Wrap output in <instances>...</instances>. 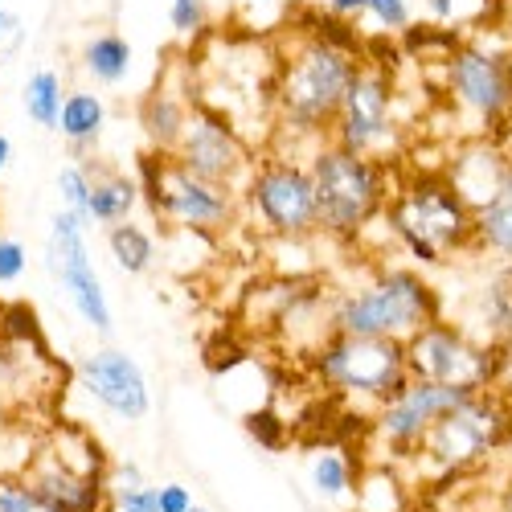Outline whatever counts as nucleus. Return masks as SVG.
<instances>
[{"label":"nucleus","instance_id":"obj_1","mask_svg":"<svg viewBox=\"0 0 512 512\" xmlns=\"http://www.w3.org/2000/svg\"><path fill=\"white\" fill-rule=\"evenodd\" d=\"M312 21L316 25L300 29L279 54L271 99L287 136L328 140L361 66V41L353 33V21H340L332 13H312Z\"/></svg>","mask_w":512,"mask_h":512},{"label":"nucleus","instance_id":"obj_2","mask_svg":"<svg viewBox=\"0 0 512 512\" xmlns=\"http://www.w3.org/2000/svg\"><path fill=\"white\" fill-rule=\"evenodd\" d=\"M390 238L422 267H443L459 254L476 250V213L455 193L443 173H414L394 181V193L381 213Z\"/></svg>","mask_w":512,"mask_h":512},{"label":"nucleus","instance_id":"obj_3","mask_svg":"<svg viewBox=\"0 0 512 512\" xmlns=\"http://www.w3.org/2000/svg\"><path fill=\"white\" fill-rule=\"evenodd\" d=\"M435 320H443V295L414 267H386L361 287L336 291L332 300V328L345 336H377L406 345Z\"/></svg>","mask_w":512,"mask_h":512},{"label":"nucleus","instance_id":"obj_4","mask_svg":"<svg viewBox=\"0 0 512 512\" xmlns=\"http://www.w3.org/2000/svg\"><path fill=\"white\" fill-rule=\"evenodd\" d=\"M308 173L320 205V234L332 242H357L394 193V168L369 160L361 152L340 148L336 140H320L308 156Z\"/></svg>","mask_w":512,"mask_h":512},{"label":"nucleus","instance_id":"obj_5","mask_svg":"<svg viewBox=\"0 0 512 512\" xmlns=\"http://www.w3.org/2000/svg\"><path fill=\"white\" fill-rule=\"evenodd\" d=\"M508 426H512V406L500 394L492 390L472 394L426 431V439L406 463L414 467L418 480H455V476L488 472L500 459Z\"/></svg>","mask_w":512,"mask_h":512},{"label":"nucleus","instance_id":"obj_6","mask_svg":"<svg viewBox=\"0 0 512 512\" xmlns=\"http://www.w3.org/2000/svg\"><path fill=\"white\" fill-rule=\"evenodd\" d=\"M312 373L332 398L357 402L369 410L410 381L406 345L377 336H345V332H332L312 353Z\"/></svg>","mask_w":512,"mask_h":512},{"label":"nucleus","instance_id":"obj_7","mask_svg":"<svg viewBox=\"0 0 512 512\" xmlns=\"http://www.w3.org/2000/svg\"><path fill=\"white\" fill-rule=\"evenodd\" d=\"M242 201L254 230L267 238L304 242L320 234V205H316L308 160L291 152H267L254 160L250 177L242 185Z\"/></svg>","mask_w":512,"mask_h":512},{"label":"nucleus","instance_id":"obj_8","mask_svg":"<svg viewBox=\"0 0 512 512\" xmlns=\"http://www.w3.org/2000/svg\"><path fill=\"white\" fill-rule=\"evenodd\" d=\"M140 185L144 201L156 209V218H164V226L189 234H226L238 222V189L189 173L173 152H148L140 160Z\"/></svg>","mask_w":512,"mask_h":512},{"label":"nucleus","instance_id":"obj_9","mask_svg":"<svg viewBox=\"0 0 512 512\" xmlns=\"http://www.w3.org/2000/svg\"><path fill=\"white\" fill-rule=\"evenodd\" d=\"M340 148L361 152L369 160L390 164L402 152V119H398V78L394 66L365 58L353 74V87L340 103V115L332 123V136Z\"/></svg>","mask_w":512,"mask_h":512},{"label":"nucleus","instance_id":"obj_10","mask_svg":"<svg viewBox=\"0 0 512 512\" xmlns=\"http://www.w3.org/2000/svg\"><path fill=\"white\" fill-rule=\"evenodd\" d=\"M443 91L463 119H472L476 136H500L512 127V58L484 46H463L439 66Z\"/></svg>","mask_w":512,"mask_h":512},{"label":"nucleus","instance_id":"obj_11","mask_svg":"<svg viewBox=\"0 0 512 512\" xmlns=\"http://www.w3.org/2000/svg\"><path fill=\"white\" fill-rule=\"evenodd\" d=\"M496 365H500V349L484 345L472 332H463L447 316L406 340L410 377L439 381V386H455L467 394H488L496 381Z\"/></svg>","mask_w":512,"mask_h":512},{"label":"nucleus","instance_id":"obj_12","mask_svg":"<svg viewBox=\"0 0 512 512\" xmlns=\"http://www.w3.org/2000/svg\"><path fill=\"white\" fill-rule=\"evenodd\" d=\"M467 398H472L467 390L410 377L398 394H390L381 406L369 410V435H373V443H381V459L406 463L418 451V443L426 439V431H431L447 410L463 406Z\"/></svg>","mask_w":512,"mask_h":512},{"label":"nucleus","instance_id":"obj_13","mask_svg":"<svg viewBox=\"0 0 512 512\" xmlns=\"http://www.w3.org/2000/svg\"><path fill=\"white\" fill-rule=\"evenodd\" d=\"M173 156L189 168V173L213 181V185H230V189H242L250 168H254V156L250 144L242 140L238 127L205 103L193 107L189 123H185V136L181 144L173 148Z\"/></svg>","mask_w":512,"mask_h":512},{"label":"nucleus","instance_id":"obj_14","mask_svg":"<svg viewBox=\"0 0 512 512\" xmlns=\"http://www.w3.org/2000/svg\"><path fill=\"white\" fill-rule=\"evenodd\" d=\"M50 271L62 279L74 312L87 320L95 332H111V300L99 283V271L87 254V222L70 209H58L50 218Z\"/></svg>","mask_w":512,"mask_h":512},{"label":"nucleus","instance_id":"obj_15","mask_svg":"<svg viewBox=\"0 0 512 512\" xmlns=\"http://www.w3.org/2000/svg\"><path fill=\"white\" fill-rule=\"evenodd\" d=\"M78 386L123 422H140L152 410L148 377H144L140 361L115 345H103L78 361Z\"/></svg>","mask_w":512,"mask_h":512},{"label":"nucleus","instance_id":"obj_16","mask_svg":"<svg viewBox=\"0 0 512 512\" xmlns=\"http://www.w3.org/2000/svg\"><path fill=\"white\" fill-rule=\"evenodd\" d=\"M463 320H455L463 332H472L484 345H512V267L484 259V275L472 283L463 304Z\"/></svg>","mask_w":512,"mask_h":512},{"label":"nucleus","instance_id":"obj_17","mask_svg":"<svg viewBox=\"0 0 512 512\" xmlns=\"http://www.w3.org/2000/svg\"><path fill=\"white\" fill-rule=\"evenodd\" d=\"M25 480L46 496L58 512H107L111 504V484L103 476H87L74 472L70 463H62L46 443H41L33 467L25 472Z\"/></svg>","mask_w":512,"mask_h":512},{"label":"nucleus","instance_id":"obj_18","mask_svg":"<svg viewBox=\"0 0 512 512\" xmlns=\"http://www.w3.org/2000/svg\"><path fill=\"white\" fill-rule=\"evenodd\" d=\"M512 164V148H504L500 140L492 136H472L463 148L451 152V160L443 164V177L455 185V193L467 201V209H480L496 197L504 173Z\"/></svg>","mask_w":512,"mask_h":512},{"label":"nucleus","instance_id":"obj_19","mask_svg":"<svg viewBox=\"0 0 512 512\" xmlns=\"http://www.w3.org/2000/svg\"><path fill=\"white\" fill-rule=\"evenodd\" d=\"M201 99H185L177 95L168 82H160V87H152L144 99H140V132L148 140L152 152H173L185 136V123L193 115Z\"/></svg>","mask_w":512,"mask_h":512},{"label":"nucleus","instance_id":"obj_20","mask_svg":"<svg viewBox=\"0 0 512 512\" xmlns=\"http://www.w3.org/2000/svg\"><path fill=\"white\" fill-rule=\"evenodd\" d=\"M476 250L484 259L512 267V164L488 205L476 209Z\"/></svg>","mask_w":512,"mask_h":512},{"label":"nucleus","instance_id":"obj_21","mask_svg":"<svg viewBox=\"0 0 512 512\" xmlns=\"http://www.w3.org/2000/svg\"><path fill=\"white\" fill-rule=\"evenodd\" d=\"M91 168V222L99 226H119L132 222V213L140 205V181H132L127 173H115V168Z\"/></svg>","mask_w":512,"mask_h":512},{"label":"nucleus","instance_id":"obj_22","mask_svg":"<svg viewBox=\"0 0 512 512\" xmlns=\"http://www.w3.org/2000/svg\"><path fill=\"white\" fill-rule=\"evenodd\" d=\"M406 508H410V492L394 472V463H369L357 476L353 512H406Z\"/></svg>","mask_w":512,"mask_h":512},{"label":"nucleus","instance_id":"obj_23","mask_svg":"<svg viewBox=\"0 0 512 512\" xmlns=\"http://www.w3.org/2000/svg\"><path fill=\"white\" fill-rule=\"evenodd\" d=\"M103 123H107V107L95 91H74L66 95V107H62V123H58V132L66 144H74L78 152H87L99 144L103 136Z\"/></svg>","mask_w":512,"mask_h":512},{"label":"nucleus","instance_id":"obj_24","mask_svg":"<svg viewBox=\"0 0 512 512\" xmlns=\"http://www.w3.org/2000/svg\"><path fill=\"white\" fill-rule=\"evenodd\" d=\"M357 476H361V467L345 455V451H316L312 463H308V484L316 496L324 500H353V488H357Z\"/></svg>","mask_w":512,"mask_h":512},{"label":"nucleus","instance_id":"obj_25","mask_svg":"<svg viewBox=\"0 0 512 512\" xmlns=\"http://www.w3.org/2000/svg\"><path fill=\"white\" fill-rule=\"evenodd\" d=\"M82 66H87V74L95 82L115 87V82H123L127 74H132V41H127L123 33H99L82 46Z\"/></svg>","mask_w":512,"mask_h":512},{"label":"nucleus","instance_id":"obj_26","mask_svg":"<svg viewBox=\"0 0 512 512\" xmlns=\"http://www.w3.org/2000/svg\"><path fill=\"white\" fill-rule=\"evenodd\" d=\"M62 107H66V91H62L58 70H33L29 82H25V111H29V119L37 127H46V132H58Z\"/></svg>","mask_w":512,"mask_h":512},{"label":"nucleus","instance_id":"obj_27","mask_svg":"<svg viewBox=\"0 0 512 512\" xmlns=\"http://www.w3.org/2000/svg\"><path fill=\"white\" fill-rule=\"evenodd\" d=\"M107 246H111V259L119 263V271H127V275H144V271H152V263H156V242H152V234H148L144 226H136V222L111 226V230H107Z\"/></svg>","mask_w":512,"mask_h":512},{"label":"nucleus","instance_id":"obj_28","mask_svg":"<svg viewBox=\"0 0 512 512\" xmlns=\"http://www.w3.org/2000/svg\"><path fill=\"white\" fill-rule=\"evenodd\" d=\"M46 447L62 459V463H70L74 472H87V476H111L107 472V459H103V451H99V443L87 435V431H78V426H58V431L46 439Z\"/></svg>","mask_w":512,"mask_h":512},{"label":"nucleus","instance_id":"obj_29","mask_svg":"<svg viewBox=\"0 0 512 512\" xmlns=\"http://www.w3.org/2000/svg\"><path fill=\"white\" fill-rule=\"evenodd\" d=\"M402 37H406V54L410 58H439V66L463 46L455 33H447V25H414Z\"/></svg>","mask_w":512,"mask_h":512},{"label":"nucleus","instance_id":"obj_30","mask_svg":"<svg viewBox=\"0 0 512 512\" xmlns=\"http://www.w3.org/2000/svg\"><path fill=\"white\" fill-rule=\"evenodd\" d=\"M58 193H62L66 209L78 213V218L91 226V168H87V164H62Z\"/></svg>","mask_w":512,"mask_h":512},{"label":"nucleus","instance_id":"obj_31","mask_svg":"<svg viewBox=\"0 0 512 512\" xmlns=\"http://www.w3.org/2000/svg\"><path fill=\"white\" fill-rule=\"evenodd\" d=\"M0 512H58L25 476H0Z\"/></svg>","mask_w":512,"mask_h":512},{"label":"nucleus","instance_id":"obj_32","mask_svg":"<svg viewBox=\"0 0 512 512\" xmlns=\"http://www.w3.org/2000/svg\"><path fill=\"white\" fill-rule=\"evenodd\" d=\"M168 21H173V33L193 41L197 33L209 29V5L205 0H168Z\"/></svg>","mask_w":512,"mask_h":512},{"label":"nucleus","instance_id":"obj_33","mask_svg":"<svg viewBox=\"0 0 512 512\" xmlns=\"http://www.w3.org/2000/svg\"><path fill=\"white\" fill-rule=\"evenodd\" d=\"M25 271H29V250H25V242L0 234V287L21 283Z\"/></svg>","mask_w":512,"mask_h":512},{"label":"nucleus","instance_id":"obj_34","mask_svg":"<svg viewBox=\"0 0 512 512\" xmlns=\"http://www.w3.org/2000/svg\"><path fill=\"white\" fill-rule=\"evenodd\" d=\"M369 17L381 33H406L410 29V5L406 0H369Z\"/></svg>","mask_w":512,"mask_h":512},{"label":"nucleus","instance_id":"obj_35","mask_svg":"<svg viewBox=\"0 0 512 512\" xmlns=\"http://www.w3.org/2000/svg\"><path fill=\"white\" fill-rule=\"evenodd\" d=\"M107 508L111 512H160V500L152 484H140V488H115Z\"/></svg>","mask_w":512,"mask_h":512},{"label":"nucleus","instance_id":"obj_36","mask_svg":"<svg viewBox=\"0 0 512 512\" xmlns=\"http://www.w3.org/2000/svg\"><path fill=\"white\" fill-rule=\"evenodd\" d=\"M156 500H160V512H189L193 508V492L185 484H160Z\"/></svg>","mask_w":512,"mask_h":512},{"label":"nucleus","instance_id":"obj_37","mask_svg":"<svg viewBox=\"0 0 512 512\" xmlns=\"http://www.w3.org/2000/svg\"><path fill=\"white\" fill-rule=\"evenodd\" d=\"M107 484H111V492H115V488H140V484H148V476H144V467H140V463L123 459V463H115V467H111Z\"/></svg>","mask_w":512,"mask_h":512},{"label":"nucleus","instance_id":"obj_38","mask_svg":"<svg viewBox=\"0 0 512 512\" xmlns=\"http://www.w3.org/2000/svg\"><path fill=\"white\" fill-rule=\"evenodd\" d=\"M492 394H500V398L512 406V345H504V349H500V365H496Z\"/></svg>","mask_w":512,"mask_h":512},{"label":"nucleus","instance_id":"obj_39","mask_svg":"<svg viewBox=\"0 0 512 512\" xmlns=\"http://www.w3.org/2000/svg\"><path fill=\"white\" fill-rule=\"evenodd\" d=\"M25 41V29H21V17H13L9 9H0V54H9L13 46Z\"/></svg>","mask_w":512,"mask_h":512},{"label":"nucleus","instance_id":"obj_40","mask_svg":"<svg viewBox=\"0 0 512 512\" xmlns=\"http://www.w3.org/2000/svg\"><path fill=\"white\" fill-rule=\"evenodd\" d=\"M328 9L340 21H353V17H369V0H328Z\"/></svg>","mask_w":512,"mask_h":512},{"label":"nucleus","instance_id":"obj_41","mask_svg":"<svg viewBox=\"0 0 512 512\" xmlns=\"http://www.w3.org/2000/svg\"><path fill=\"white\" fill-rule=\"evenodd\" d=\"M426 9H431V17H435L439 25H447V21H455L459 0H426Z\"/></svg>","mask_w":512,"mask_h":512},{"label":"nucleus","instance_id":"obj_42","mask_svg":"<svg viewBox=\"0 0 512 512\" xmlns=\"http://www.w3.org/2000/svg\"><path fill=\"white\" fill-rule=\"evenodd\" d=\"M9 160H13V140H9L5 132H0V173L9 168Z\"/></svg>","mask_w":512,"mask_h":512},{"label":"nucleus","instance_id":"obj_43","mask_svg":"<svg viewBox=\"0 0 512 512\" xmlns=\"http://www.w3.org/2000/svg\"><path fill=\"white\" fill-rule=\"evenodd\" d=\"M504 480H508V496L504 500H512V472H504Z\"/></svg>","mask_w":512,"mask_h":512},{"label":"nucleus","instance_id":"obj_44","mask_svg":"<svg viewBox=\"0 0 512 512\" xmlns=\"http://www.w3.org/2000/svg\"><path fill=\"white\" fill-rule=\"evenodd\" d=\"M496 512H512V500H504V504H500V508H496Z\"/></svg>","mask_w":512,"mask_h":512},{"label":"nucleus","instance_id":"obj_45","mask_svg":"<svg viewBox=\"0 0 512 512\" xmlns=\"http://www.w3.org/2000/svg\"><path fill=\"white\" fill-rule=\"evenodd\" d=\"M189 512H209V508H201V504H193V508H189Z\"/></svg>","mask_w":512,"mask_h":512},{"label":"nucleus","instance_id":"obj_46","mask_svg":"<svg viewBox=\"0 0 512 512\" xmlns=\"http://www.w3.org/2000/svg\"><path fill=\"white\" fill-rule=\"evenodd\" d=\"M0 9H5V0H0Z\"/></svg>","mask_w":512,"mask_h":512},{"label":"nucleus","instance_id":"obj_47","mask_svg":"<svg viewBox=\"0 0 512 512\" xmlns=\"http://www.w3.org/2000/svg\"><path fill=\"white\" fill-rule=\"evenodd\" d=\"M0 308H5V304H0Z\"/></svg>","mask_w":512,"mask_h":512},{"label":"nucleus","instance_id":"obj_48","mask_svg":"<svg viewBox=\"0 0 512 512\" xmlns=\"http://www.w3.org/2000/svg\"><path fill=\"white\" fill-rule=\"evenodd\" d=\"M107 512H111V508H107Z\"/></svg>","mask_w":512,"mask_h":512}]
</instances>
